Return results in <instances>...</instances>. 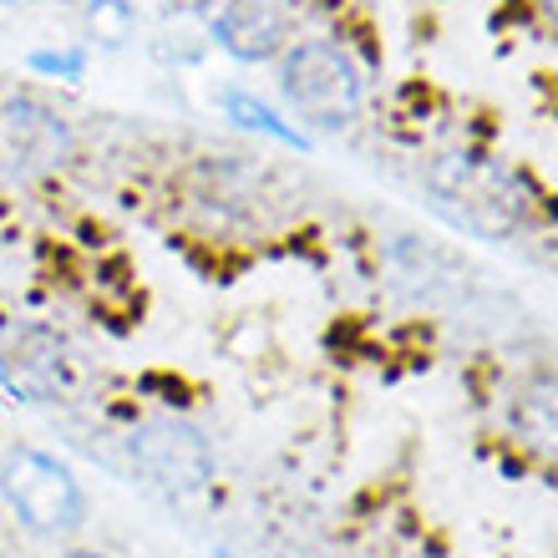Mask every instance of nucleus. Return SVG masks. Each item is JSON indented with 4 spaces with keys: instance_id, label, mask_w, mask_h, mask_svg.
I'll use <instances>...</instances> for the list:
<instances>
[{
    "instance_id": "f257e3e1",
    "label": "nucleus",
    "mask_w": 558,
    "mask_h": 558,
    "mask_svg": "<svg viewBox=\"0 0 558 558\" xmlns=\"http://www.w3.org/2000/svg\"><path fill=\"white\" fill-rule=\"evenodd\" d=\"M426 183L437 193V204L452 214L462 229L483 239H502L513 234L518 223H523V204H529V193L518 183L502 162L483 158V153H441L432 168H426Z\"/></svg>"
},
{
    "instance_id": "f03ea898",
    "label": "nucleus",
    "mask_w": 558,
    "mask_h": 558,
    "mask_svg": "<svg viewBox=\"0 0 558 558\" xmlns=\"http://www.w3.org/2000/svg\"><path fill=\"white\" fill-rule=\"evenodd\" d=\"M279 87L290 97L300 118L320 122V128H345L361 112L366 82L351 51L336 41H300L279 66Z\"/></svg>"
},
{
    "instance_id": "7ed1b4c3",
    "label": "nucleus",
    "mask_w": 558,
    "mask_h": 558,
    "mask_svg": "<svg viewBox=\"0 0 558 558\" xmlns=\"http://www.w3.org/2000/svg\"><path fill=\"white\" fill-rule=\"evenodd\" d=\"M0 493L15 508V518L31 533H46V538L82 529V518H87V498H82V483L72 477V468L46 452H31V447L5 457Z\"/></svg>"
},
{
    "instance_id": "20e7f679",
    "label": "nucleus",
    "mask_w": 558,
    "mask_h": 558,
    "mask_svg": "<svg viewBox=\"0 0 558 558\" xmlns=\"http://www.w3.org/2000/svg\"><path fill=\"white\" fill-rule=\"evenodd\" d=\"M128 447H133V462L162 493L193 498V493H204V487L214 483V452H208L204 432H193V426L178 422V416L143 422Z\"/></svg>"
},
{
    "instance_id": "39448f33",
    "label": "nucleus",
    "mask_w": 558,
    "mask_h": 558,
    "mask_svg": "<svg viewBox=\"0 0 558 558\" xmlns=\"http://www.w3.org/2000/svg\"><path fill=\"white\" fill-rule=\"evenodd\" d=\"M72 158V128L36 97H5L0 102V173L41 178Z\"/></svg>"
},
{
    "instance_id": "423d86ee",
    "label": "nucleus",
    "mask_w": 558,
    "mask_h": 558,
    "mask_svg": "<svg viewBox=\"0 0 558 558\" xmlns=\"http://www.w3.org/2000/svg\"><path fill=\"white\" fill-rule=\"evenodd\" d=\"M214 41L239 61L275 57L290 36V0H204Z\"/></svg>"
},
{
    "instance_id": "0eeeda50",
    "label": "nucleus",
    "mask_w": 558,
    "mask_h": 558,
    "mask_svg": "<svg viewBox=\"0 0 558 558\" xmlns=\"http://www.w3.org/2000/svg\"><path fill=\"white\" fill-rule=\"evenodd\" d=\"M0 381L26 401H51L66 386V355L51 330H21L0 351Z\"/></svg>"
},
{
    "instance_id": "6e6552de",
    "label": "nucleus",
    "mask_w": 558,
    "mask_h": 558,
    "mask_svg": "<svg viewBox=\"0 0 558 558\" xmlns=\"http://www.w3.org/2000/svg\"><path fill=\"white\" fill-rule=\"evenodd\" d=\"M223 112H229L239 128H250V133H265V137L290 143V147H305V133H294L275 107H265L259 97H250V92H223Z\"/></svg>"
},
{
    "instance_id": "1a4fd4ad",
    "label": "nucleus",
    "mask_w": 558,
    "mask_h": 558,
    "mask_svg": "<svg viewBox=\"0 0 558 558\" xmlns=\"http://www.w3.org/2000/svg\"><path fill=\"white\" fill-rule=\"evenodd\" d=\"M31 66L46 76H61V82H76L87 72V51H76V46H66V51H31Z\"/></svg>"
},
{
    "instance_id": "9d476101",
    "label": "nucleus",
    "mask_w": 558,
    "mask_h": 558,
    "mask_svg": "<svg viewBox=\"0 0 558 558\" xmlns=\"http://www.w3.org/2000/svg\"><path fill=\"white\" fill-rule=\"evenodd\" d=\"M61 558H97V554H61Z\"/></svg>"
},
{
    "instance_id": "9b49d317",
    "label": "nucleus",
    "mask_w": 558,
    "mask_h": 558,
    "mask_svg": "<svg viewBox=\"0 0 558 558\" xmlns=\"http://www.w3.org/2000/svg\"><path fill=\"white\" fill-rule=\"evenodd\" d=\"M219 558H229V554H219Z\"/></svg>"
}]
</instances>
